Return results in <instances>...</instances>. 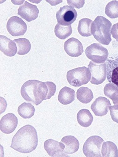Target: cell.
Returning <instances> with one entry per match:
<instances>
[{
    "mask_svg": "<svg viewBox=\"0 0 118 157\" xmlns=\"http://www.w3.org/2000/svg\"><path fill=\"white\" fill-rule=\"evenodd\" d=\"M112 23L102 16H98L91 25L92 35L101 44L108 45L112 41Z\"/></svg>",
    "mask_w": 118,
    "mask_h": 157,
    "instance_id": "obj_3",
    "label": "cell"
},
{
    "mask_svg": "<svg viewBox=\"0 0 118 157\" xmlns=\"http://www.w3.org/2000/svg\"><path fill=\"white\" fill-rule=\"evenodd\" d=\"M77 119L79 125L82 127H88L92 124L94 117L89 110L84 109L78 112Z\"/></svg>",
    "mask_w": 118,
    "mask_h": 157,
    "instance_id": "obj_19",
    "label": "cell"
},
{
    "mask_svg": "<svg viewBox=\"0 0 118 157\" xmlns=\"http://www.w3.org/2000/svg\"><path fill=\"white\" fill-rule=\"evenodd\" d=\"M104 140L100 136L89 137L83 147L84 154L87 157H101L102 145Z\"/></svg>",
    "mask_w": 118,
    "mask_h": 157,
    "instance_id": "obj_6",
    "label": "cell"
},
{
    "mask_svg": "<svg viewBox=\"0 0 118 157\" xmlns=\"http://www.w3.org/2000/svg\"><path fill=\"white\" fill-rule=\"evenodd\" d=\"M104 93L112 100L114 105H118V86L112 83H108L104 88Z\"/></svg>",
    "mask_w": 118,
    "mask_h": 157,
    "instance_id": "obj_23",
    "label": "cell"
},
{
    "mask_svg": "<svg viewBox=\"0 0 118 157\" xmlns=\"http://www.w3.org/2000/svg\"><path fill=\"white\" fill-rule=\"evenodd\" d=\"M91 72L86 67H79L70 70L67 72V78L71 86H81L86 84L91 78Z\"/></svg>",
    "mask_w": 118,
    "mask_h": 157,
    "instance_id": "obj_4",
    "label": "cell"
},
{
    "mask_svg": "<svg viewBox=\"0 0 118 157\" xmlns=\"http://www.w3.org/2000/svg\"><path fill=\"white\" fill-rule=\"evenodd\" d=\"M111 104L109 99L103 97L96 98L91 105V109L96 116L103 117L109 113Z\"/></svg>",
    "mask_w": 118,
    "mask_h": 157,
    "instance_id": "obj_13",
    "label": "cell"
},
{
    "mask_svg": "<svg viewBox=\"0 0 118 157\" xmlns=\"http://www.w3.org/2000/svg\"><path fill=\"white\" fill-rule=\"evenodd\" d=\"M93 21L88 18H83L79 22L78 31L82 36L88 37L92 35L91 28Z\"/></svg>",
    "mask_w": 118,
    "mask_h": 157,
    "instance_id": "obj_22",
    "label": "cell"
},
{
    "mask_svg": "<svg viewBox=\"0 0 118 157\" xmlns=\"http://www.w3.org/2000/svg\"><path fill=\"white\" fill-rule=\"evenodd\" d=\"M77 98L83 104H88L94 98V95L90 89L81 87L77 91Z\"/></svg>",
    "mask_w": 118,
    "mask_h": 157,
    "instance_id": "obj_21",
    "label": "cell"
},
{
    "mask_svg": "<svg viewBox=\"0 0 118 157\" xmlns=\"http://www.w3.org/2000/svg\"><path fill=\"white\" fill-rule=\"evenodd\" d=\"M39 10L36 5H33L26 1L18 9V15L28 22L36 19Z\"/></svg>",
    "mask_w": 118,
    "mask_h": 157,
    "instance_id": "obj_12",
    "label": "cell"
},
{
    "mask_svg": "<svg viewBox=\"0 0 118 157\" xmlns=\"http://www.w3.org/2000/svg\"><path fill=\"white\" fill-rule=\"evenodd\" d=\"M106 65L108 81L118 86V55L110 56L107 59Z\"/></svg>",
    "mask_w": 118,
    "mask_h": 157,
    "instance_id": "obj_11",
    "label": "cell"
},
{
    "mask_svg": "<svg viewBox=\"0 0 118 157\" xmlns=\"http://www.w3.org/2000/svg\"><path fill=\"white\" fill-rule=\"evenodd\" d=\"M65 146L64 152L67 154H72L78 151L79 144L76 138L73 136H66L61 140Z\"/></svg>",
    "mask_w": 118,
    "mask_h": 157,
    "instance_id": "obj_17",
    "label": "cell"
},
{
    "mask_svg": "<svg viewBox=\"0 0 118 157\" xmlns=\"http://www.w3.org/2000/svg\"><path fill=\"white\" fill-rule=\"evenodd\" d=\"M111 33L112 35V37L118 42V22L112 26Z\"/></svg>",
    "mask_w": 118,
    "mask_h": 157,
    "instance_id": "obj_30",
    "label": "cell"
},
{
    "mask_svg": "<svg viewBox=\"0 0 118 157\" xmlns=\"http://www.w3.org/2000/svg\"><path fill=\"white\" fill-rule=\"evenodd\" d=\"M35 107L29 103H23L18 108L19 115L22 118L28 119L32 117L35 114Z\"/></svg>",
    "mask_w": 118,
    "mask_h": 157,
    "instance_id": "obj_24",
    "label": "cell"
},
{
    "mask_svg": "<svg viewBox=\"0 0 118 157\" xmlns=\"http://www.w3.org/2000/svg\"><path fill=\"white\" fill-rule=\"evenodd\" d=\"M110 114L113 121L118 123V105L109 107Z\"/></svg>",
    "mask_w": 118,
    "mask_h": 157,
    "instance_id": "obj_28",
    "label": "cell"
},
{
    "mask_svg": "<svg viewBox=\"0 0 118 157\" xmlns=\"http://www.w3.org/2000/svg\"><path fill=\"white\" fill-rule=\"evenodd\" d=\"M101 154L103 157H118V150L116 144L112 142H104Z\"/></svg>",
    "mask_w": 118,
    "mask_h": 157,
    "instance_id": "obj_20",
    "label": "cell"
},
{
    "mask_svg": "<svg viewBox=\"0 0 118 157\" xmlns=\"http://www.w3.org/2000/svg\"><path fill=\"white\" fill-rule=\"evenodd\" d=\"M14 42L17 47V53L19 55H24L29 53L31 50V44L29 40L24 38L15 39Z\"/></svg>",
    "mask_w": 118,
    "mask_h": 157,
    "instance_id": "obj_26",
    "label": "cell"
},
{
    "mask_svg": "<svg viewBox=\"0 0 118 157\" xmlns=\"http://www.w3.org/2000/svg\"><path fill=\"white\" fill-rule=\"evenodd\" d=\"M88 67L91 72V83L99 85L105 81L107 76L106 63L98 64L91 61Z\"/></svg>",
    "mask_w": 118,
    "mask_h": 157,
    "instance_id": "obj_7",
    "label": "cell"
},
{
    "mask_svg": "<svg viewBox=\"0 0 118 157\" xmlns=\"http://www.w3.org/2000/svg\"><path fill=\"white\" fill-rule=\"evenodd\" d=\"M38 146V135L35 128L26 125L18 130L12 140V148L22 153L34 151Z\"/></svg>",
    "mask_w": 118,
    "mask_h": 157,
    "instance_id": "obj_2",
    "label": "cell"
},
{
    "mask_svg": "<svg viewBox=\"0 0 118 157\" xmlns=\"http://www.w3.org/2000/svg\"><path fill=\"white\" fill-rule=\"evenodd\" d=\"M56 90V85L52 82H42L30 80L23 84L20 93L26 101L38 105L44 100L50 99L54 96Z\"/></svg>",
    "mask_w": 118,
    "mask_h": 157,
    "instance_id": "obj_1",
    "label": "cell"
},
{
    "mask_svg": "<svg viewBox=\"0 0 118 157\" xmlns=\"http://www.w3.org/2000/svg\"><path fill=\"white\" fill-rule=\"evenodd\" d=\"M44 147L51 157H68L64 152L65 145L52 139L46 140L44 143Z\"/></svg>",
    "mask_w": 118,
    "mask_h": 157,
    "instance_id": "obj_10",
    "label": "cell"
},
{
    "mask_svg": "<svg viewBox=\"0 0 118 157\" xmlns=\"http://www.w3.org/2000/svg\"><path fill=\"white\" fill-rule=\"evenodd\" d=\"M85 52L87 58L95 63H105L109 54V52L105 48L100 44L96 43L87 47Z\"/></svg>",
    "mask_w": 118,
    "mask_h": 157,
    "instance_id": "obj_5",
    "label": "cell"
},
{
    "mask_svg": "<svg viewBox=\"0 0 118 157\" xmlns=\"http://www.w3.org/2000/svg\"><path fill=\"white\" fill-rule=\"evenodd\" d=\"M76 98V92L72 89L64 87L61 89L58 95L59 102L63 105H69L72 103Z\"/></svg>",
    "mask_w": 118,
    "mask_h": 157,
    "instance_id": "obj_18",
    "label": "cell"
},
{
    "mask_svg": "<svg viewBox=\"0 0 118 157\" xmlns=\"http://www.w3.org/2000/svg\"><path fill=\"white\" fill-rule=\"evenodd\" d=\"M54 33L55 36L59 39L64 40L72 34V29L71 25L63 26L59 23H57L54 28Z\"/></svg>",
    "mask_w": 118,
    "mask_h": 157,
    "instance_id": "obj_25",
    "label": "cell"
},
{
    "mask_svg": "<svg viewBox=\"0 0 118 157\" xmlns=\"http://www.w3.org/2000/svg\"><path fill=\"white\" fill-rule=\"evenodd\" d=\"M105 13L111 18H118V1H112L109 2L105 7Z\"/></svg>",
    "mask_w": 118,
    "mask_h": 157,
    "instance_id": "obj_27",
    "label": "cell"
},
{
    "mask_svg": "<svg viewBox=\"0 0 118 157\" xmlns=\"http://www.w3.org/2000/svg\"><path fill=\"white\" fill-rule=\"evenodd\" d=\"M77 16V12L74 7L66 5L60 8L57 12L56 17L58 23L63 26H69L74 23Z\"/></svg>",
    "mask_w": 118,
    "mask_h": 157,
    "instance_id": "obj_8",
    "label": "cell"
},
{
    "mask_svg": "<svg viewBox=\"0 0 118 157\" xmlns=\"http://www.w3.org/2000/svg\"><path fill=\"white\" fill-rule=\"evenodd\" d=\"M0 50L4 55L9 57L14 56L17 53L15 42L2 35L0 36Z\"/></svg>",
    "mask_w": 118,
    "mask_h": 157,
    "instance_id": "obj_16",
    "label": "cell"
},
{
    "mask_svg": "<svg viewBox=\"0 0 118 157\" xmlns=\"http://www.w3.org/2000/svg\"><path fill=\"white\" fill-rule=\"evenodd\" d=\"M64 49L68 55L71 57L80 56L83 52V47L81 42L76 38L68 39L64 43Z\"/></svg>",
    "mask_w": 118,
    "mask_h": 157,
    "instance_id": "obj_14",
    "label": "cell"
},
{
    "mask_svg": "<svg viewBox=\"0 0 118 157\" xmlns=\"http://www.w3.org/2000/svg\"><path fill=\"white\" fill-rule=\"evenodd\" d=\"M7 29L11 36H18L24 35L27 29V26L21 18L14 16L8 21Z\"/></svg>",
    "mask_w": 118,
    "mask_h": 157,
    "instance_id": "obj_9",
    "label": "cell"
},
{
    "mask_svg": "<svg viewBox=\"0 0 118 157\" xmlns=\"http://www.w3.org/2000/svg\"><path fill=\"white\" fill-rule=\"evenodd\" d=\"M18 124V119L13 113L7 114L1 119L0 129L5 134H10L14 132Z\"/></svg>",
    "mask_w": 118,
    "mask_h": 157,
    "instance_id": "obj_15",
    "label": "cell"
},
{
    "mask_svg": "<svg viewBox=\"0 0 118 157\" xmlns=\"http://www.w3.org/2000/svg\"><path fill=\"white\" fill-rule=\"evenodd\" d=\"M68 3L70 6L76 7L77 9H80L83 7L85 3L84 1H69L68 0Z\"/></svg>",
    "mask_w": 118,
    "mask_h": 157,
    "instance_id": "obj_29",
    "label": "cell"
}]
</instances>
